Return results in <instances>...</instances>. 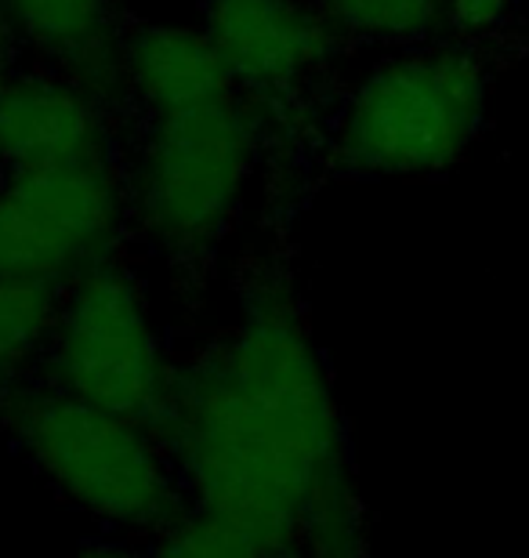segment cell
<instances>
[{
    "mask_svg": "<svg viewBox=\"0 0 529 558\" xmlns=\"http://www.w3.org/2000/svg\"><path fill=\"white\" fill-rule=\"evenodd\" d=\"M189 505L294 558L305 530L356 497L323 352L284 279H262L232 330L175 366L160 421Z\"/></svg>",
    "mask_w": 529,
    "mask_h": 558,
    "instance_id": "1",
    "label": "cell"
},
{
    "mask_svg": "<svg viewBox=\"0 0 529 558\" xmlns=\"http://www.w3.org/2000/svg\"><path fill=\"white\" fill-rule=\"evenodd\" d=\"M0 424L62 500L123 533H160L189 505L160 435L44 381L0 399Z\"/></svg>",
    "mask_w": 529,
    "mask_h": 558,
    "instance_id": "2",
    "label": "cell"
},
{
    "mask_svg": "<svg viewBox=\"0 0 529 558\" xmlns=\"http://www.w3.org/2000/svg\"><path fill=\"white\" fill-rule=\"evenodd\" d=\"M486 102V65L468 44H413L377 62L345 98L334 160L366 178L438 174L479 138Z\"/></svg>",
    "mask_w": 529,
    "mask_h": 558,
    "instance_id": "3",
    "label": "cell"
},
{
    "mask_svg": "<svg viewBox=\"0 0 529 558\" xmlns=\"http://www.w3.org/2000/svg\"><path fill=\"white\" fill-rule=\"evenodd\" d=\"M257 135L240 92L218 102L145 117L123 171L128 218L175 262L204 258L229 232L254 171Z\"/></svg>",
    "mask_w": 529,
    "mask_h": 558,
    "instance_id": "4",
    "label": "cell"
},
{
    "mask_svg": "<svg viewBox=\"0 0 529 558\" xmlns=\"http://www.w3.org/2000/svg\"><path fill=\"white\" fill-rule=\"evenodd\" d=\"M40 381L98 410L160 428L175 363L131 269L112 258L59 290Z\"/></svg>",
    "mask_w": 529,
    "mask_h": 558,
    "instance_id": "5",
    "label": "cell"
},
{
    "mask_svg": "<svg viewBox=\"0 0 529 558\" xmlns=\"http://www.w3.org/2000/svg\"><path fill=\"white\" fill-rule=\"evenodd\" d=\"M128 185L112 156L0 178V279L62 290L117 258Z\"/></svg>",
    "mask_w": 529,
    "mask_h": 558,
    "instance_id": "6",
    "label": "cell"
},
{
    "mask_svg": "<svg viewBox=\"0 0 529 558\" xmlns=\"http://www.w3.org/2000/svg\"><path fill=\"white\" fill-rule=\"evenodd\" d=\"M204 33L232 84L251 92H290L341 44L312 0H207Z\"/></svg>",
    "mask_w": 529,
    "mask_h": 558,
    "instance_id": "7",
    "label": "cell"
},
{
    "mask_svg": "<svg viewBox=\"0 0 529 558\" xmlns=\"http://www.w3.org/2000/svg\"><path fill=\"white\" fill-rule=\"evenodd\" d=\"M112 156L106 106L55 70H15L0 92V174Z\"/></svg>",
    "mask_w": 529,
    "mask_h": 558,
    "instance_id": "8",
    "label": "cell"
},
{
    "mask_svg": "<svg viewBox=\"0 0 529 558\" xmlns=\"http://www.w3.org/2000/svg\"><path fill=\"white\" fill-rule=\"evenodd\" d=\"M0 19L55 73L109 106L123 87V33L112 0H0Z\"/></svg>",
    "mask_w": 529,
    "mask_h": 558,
    "instance_id": "9",
    "label": "cell"
},
{
    "mask_svg": "<svg viewBox=\"0 0 529 558\" xmlns=\"http://www.w3.org/2000/svg\"><path fill=\"white\" fill-rule=\"evenodd\" d=\"M123 87L142 117L178 113L236 95L204 26H139L123 37Z\"/></svg>",
    "mask_w": 529,
    "mask_h": 558,
    "instance_id": "10",
    "label": "cell"
},
{
    "mask_svg": "<svg viewBox=\"0 0 529 558\" xmlns=\"http://www.w3.org/2000/svg\"><path fill=\"white\" fill-rule=\"evenodd\" d=\"M59 290L26 279H0V399L26 381L48 344Z\"/></svg>",
    "mask_w": 529,
    "mask_h": 558,
    "instance_id": "11",
    "label": "cell"
},
{
    "mask_svg": "<svg viewBox=\"0 0 529 558\" xmlns=\"http://www.w3.org/2000/svg\"><path fill=\"white\" fill-rule=\"evenodd\" d=\"M312 4L341 37L352 40L413 48L443 29L438 0H312Z\"/></svg>",
    "mask_w": 529,
    "mask_h": 558,
    "instance_id": "12",
    "label": "cell"
},
{
    "mask_svg": "<svg viewBox=\"0 0 529 558\" xmlns=\"http://www.w3.org/2000/svg\"><path fill=\"white\" fill-rule=\"evenodd\" d=\"M149 558H276L254 533L214 515L200 505H185L153 537Z\"/></svg>",
    "mask_w": 529,
    "mask_h": 558,
    "instance_id": "13",
    "label": "cell"
},
{
    "mask_svg": "<svg viewBox=\"0 0 529 558\" xmlns=\"http://www.w3.org/2000/svg\"><path fill=\"white\" fill-rule=\"evenodd\" d=\"M515 0H438V26L457 44H479L512 26Z\"/></svg>",
    "mask_w": 529,
    "mask_h": 558,
    "instance_id": "14",
    "label": "cell"
},
{
    "mask_svg": "<svg viewBox=\"0 0 529 558\" xmlns=\"http://www.w3.org/2000/svg\"><path fill=\"white\" fill-rule=\"evenodd\" d=\"M76 558H149V555L134 551L128 544H92V548H84Z\"/></svg>",
    "mask_w": 529,
    "mask_h": 558,
    "instance_id": "15",
    "label": "cell"
},
{
    "mask_svg": "<svg viewBox=\"0 0 529 558\" xmlns=\"http://www.w3.org/2000/svg\"><path fill=\"white\" fill-rule=\"evenodd\" d=\"M11 54H15V37H11V29L4 26V19H0V92H4L8 76L15 73V65H11Z\"/></svg>",
    "mask_w": 529,
    "mask_h": 558,
    "instance_id": "16",
    "label": "cell"
},
{
    "mask_svg": "<svg viewBox=\"0 0 529 558\" xmlns=\"http://www.w3.org/2000/svg\"><path fill=\"white\" fill-rule=\"evenodd\" d=\"M0 178H4V174H0Z\"/></svg>",
    "mask_w": 529,
    "mask_h": 558,
    "instance_id": "17",
    "label": "cell"
}]
</instances>
